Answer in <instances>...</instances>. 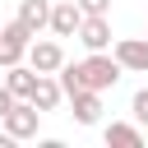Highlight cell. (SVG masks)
Masks as SVG:
<instances>
[{"label":"cell","mask_w":148,"mask_h":148,"mask_svg":"<svg viewBox=\"0 0 148 148\" xmlns=\"http://www.w3.org/2000/svg\"><path fill=\"white\" fill-rule=\"evenodd\" d=\"M37 79H42V74H37L32 65H23V60L5 69V83H9V92H14V97H32V88H37Z\"/></svg>","instance_id":"obj_11"},{"label":"cell","mask_w":148,"mask_h":148,"mask_svg":"<svg viewBox=\"0 0 148 148\" xmlns=\"http://www.w3.org/2000/svg\"><path fill=\"white\" fill-rule=\"evenodd\" d=\"M130 116H134L139 125H148V88H139V92L130 97Z\"/></svg>","instance_id":"obj_13"},{"label":"cell","mask_w":148,"mask_h":148,"mask_svg":"<svg viewBox=\"0 0 148 148\" xmlns=\"http://www.w3.org/2000/svg\"><path fill=\"white\" fill-rule=\"evenodd\" d=\"M28 65H32L37 74H56V69L65 65V46H60L56 37H32V46H28Z\"/></svg>","instance_id":"obj_4"},{"label":"cell","mask_w":148,"mask_h":148,"mask_svg":"<svg viewBox=\"0 0 148 148\" xmlns=\"http://www.w3.org/2000/svg\"><path fill=\"white\" fill-rule=\"evenodd\" d=\"M102 139L116 143V148H143V125H139V120H134V125H130V120H111V125L102 130Z\"/></svg>","instance_id":"obj_9"},{"label":"cell","mask_w":148,"mask_h":148,"mask_svg":"<svg viewBox=\"0 0 148 148\" xmlns=\"http://www.w3.org/2000/svg\"><path fill=\"white\" fill-rule=\"evenodd\" d=\"M102 111H106V106H102V92H97V88H83V92L69 97L74 125H88V130H92V125H102Z\"/></svg>","instance_id":"obj_8"},{"label":"cell","mask_w":148,"mask_h":148,"mask_svg":"<svg viewBox=\"0 0 148 148\" xmlns=\"http://www.w3.org/2000/svg\"><path fill=\"white\" fill-rule=\"evenodd\" d=\"M83 14H111V0H79Z\"/></svg>","instance_id":"obj_14"},{"label":"cell","mask_w":148,"mask_h":148,"mask_svg":"<svg viewBox=\"0 0 148 148\" xmlns=\"http://www.w3.org/2000/svg\"><path fill=\"white\" fill-rule=\"evenodd\" d=\"M14 102H18V97H14V92H9V83H0V120H5V116H9V106H14Z\"/></svg>","instance_id":"obj_15"},{"label":"cell","mask_w":148,"mask_h":148,"mask_svg":"<svg viewBox=\"0 0 148 148\" xmlns=\"http://www.w3.org/2000/svg\"><path fill=\"white\" fill-rule=\"evenodd\" d=\"M32 28L14 14L5 28H0V69H9V65H18V60H28V46H32Z\"/></svg>","instance_id":"obj_2"},{"label":"cell","mask_w":148,"mask_h":148,"mask_svg":"<svg viewBox=\"0 0 148 148\" xmlns=\"http://www.w3.org/2000/svg\"><path fill=\"white\" fill-rule=\"evenodd\" d=\"M120 74H125V65H120L111 51H88V56L79 60V79H83V88L106 92V88H116V83H120Z\"/></svg>","instance_id":"obj_1"},{"label":"cell","mask_w":148,"mask_h":148,"mask_svg":"<svg viewBox=\"0 0 148 148\" xmlns=\"http://www.w3.org/2000/svg\"><path fill=\"white\" fill-rule=\"evenodd\" d=\"M60 102H65L60 79H56V74H42V79H37V88H32V106H37V111H56Z\"/></svg>","instance_id":"obj_10"},{"label":"cell","mask_w":148,"mask_h":148,"mask_svg":"<svg viewBox=\"0 0 148 148\" xmlns=\"http://www.w3.org/2000/svg\"><path fill=\"white\" fill-rule=\"evenodd\" d=\"M79 23H83V9L79 0H56L51 5V37H79Z\"/></svg>","instance_id":"obj_6"},{"label":"cell","mask_w":148,"mask_h":148,"mask_svg":"<svg viewBox=\"0 0 148 148\" xmlns=\"http://www.w3.org/2000/svg\"><path fill=\"white\" fill-rule=\"evenodd\" d=\"M51 5H56V0H18V18H23L32 32H46V28H51Z\"/></svg>","instance_id":"obj_12"},{"label":"cell","mask_w":148,"mask_h":148,"mask_svg":"<svg viewBox=\"0 0 148 148\" xmlns=\"http://www.w3.org/2000/svg\"><path fill=\"white\" fill-rule=\"evenodd\" d=\"M79 42H83V51H106L111 46V14H83Z\"/></svg>","instance_id":"obj_7"},{"label":"cell","mask_w":148,"mask_h":148,"mask_svg":"<svg viewBox=\"0 0 148 148\" xmlns=\"http://www.w3.org/2000/svg\"><path fill=\"white\" fill-rule=\"evenodd\" d=\"M111 56L125 65V74H148V37H120Z\"/></svg>","instance_id":"obj_5"},{"label":"cell","mask_w":148,"mask_h":148,"mask_svg":"<svg viewBox=\"0 0 148 148\" xmlns=\"http://www.w3.org/2000/svg\"><path fill=\"white\" fill-rule=\"evenodd\" d=\"M42 116H46V111H37V106H32V97H18V102L9 106V116L0 120V130H5L14 143H18V139H37V130H42Z\"/></svg>","instance_id":"obj_3"}]
</instances>
